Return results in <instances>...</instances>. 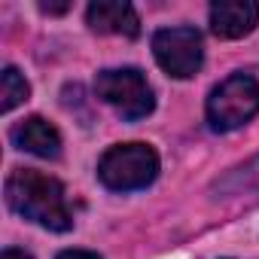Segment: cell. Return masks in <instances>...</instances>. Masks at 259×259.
Returning a JSON list of instances; mask_svg holds the SVG:
<instances>
[{
  "label": "cell",
  "instance_id": "obj_1",
  "mask_svg": "<svg viewBox=\"0 0 259 259\" xmlns=\"http://www.w3.org/2000/svg\"><path fill=\"white\" fill-rule=\"evenodd\" d=\"M7 204L19 217L31 220L49 232L73 229V213H70L64 186L43 171H31V168L13 171L7 177Z\"/></svg>",
  "mask_w": 259,
  "mask_h": 259
},
{
  "label": "cell",
  "instance_id": "obj_2",
  "mask_svg": "<svg viewBox=\"0 0 259 259\" xmlns=\"http://www.w3.org/2000/svg\"><path fill=\"white\" fill-rule=\"evenodd\" d=\"M159 177V156L150 144H116L98 162V180L113 192L147 189Z\"/></svg>",
  "mask_w": 259,
  "mask_h": 259
},
{
  "label": "cell",
  "instance_id": "obj_3",
  "mask_svg": "<svg viewBox=\"0 0 259 259\" xmlns=\"http://www.w3.org/2000/svg\"><path fill=\"white\" fill-rule=\"evenodd\" d=\"M259 113V82L247 73H232L207 98V122L213 132H235Z\"/></svg>",
  "mask_w": 259,
  "mask_h": 259
},
{
  "label": "cell",
  "instance_id": "obj_4",
  "mask_svg": "<svg viewBox=\"0 0 259 259\" xmlns=\"http://www.w3.org/2000/svg\"><path fill=\"white\" fill-rule=\"evenodd\" d=\"M95 92L104 104H110L122 119L138 122L153 113L156 98L147 82V76L135 67H122V70H101L95 79Z\"/></svg>",
  "mask_w": 259,
  "mask_h": 259
},
{
  "label": "cell",
  "instance_id": "obj_5",
  "mask_svg": "<svg viewBox=\"0 0 259 259\" xmlns=\"http://www.w3.org/2000/svg\"><path fill=\"white\" fill-rule=\"evenodd\" d=\"M153 55L159 67L174 79H189L201 70L204 46L195 28H162L153 34Z\"/></svg>",
  "mask_w": 259,
  "mask_h": 259
},
{
  "label": "cell",
  "instance_id": "obj_6",
  "mask_svg": "<svg viewBox=\"0 0 259 259\" xmlns=\"http://www.w3.org/2000/svg\"><path fill=\"white\" fill-rule=\"evenodd\" d=\"M259 25V0H220L210 7V31L220 40L247 37Z\"/></svg>",
  "mask_w": 259,
  "mask_h": 259
},
{
  "label": "cell",
  "instance_id": "obj_7",
  "mask_svg": "<svg viewBox=\"0 0 259 259\" xmlns=\"http://www.w3.org/2000/svg\"><path fill=\"white\" fill-rule=\"evenodd\" d=\"M89 28L98 34H116V37H138L141 34V19L132 4L122 0H98L85 13Z\"/></svg>",
  "mask_w": 259,
  "mask_h": 259
},
{
  "label": "cell",
  "instance_id": "obj_8",
  "mask_svg": "<svg viewBox=\"0 0 259 259\" xmlns=\"http://www.w3.org/2000/svg\"><path fill=\"white\" fill-rule=\"evenodd\" d=\"M13 144L31 156H40V159H58L61 156V135L43 116H31V119L19 122L13 128Z\"/></svg>",
  "mask_w": 259,
  "mask_h": 259
},
{
  "label": "cell",
  "instance_id": "obj_9",
  "mask_svg": "<svg viewBox=\"0 0 259 259\" xmlns=\"http://www.w3.org/2000/svg\"><path fill=\"white\" fill-rule=\"evenodd\" d=\"M247 192H259V153L213 183L217 198H232V195H247Z\"/></svg>",
  "mask_w": 259,
  "mask_h": 259
},
{
  "label": "cell",
  "instance_id": "obj_10",
  "mask_svg": "<svg viewBox=\"0 0 259 259\" xmlns=\"http://www.w3.org/2000/svg\"><path fill=\"white\" fill-rule=\"evenodd\" d=\"M28 95H31V85L16 67H7L4 73H0V110L4 113H10L19 104H25Z\"/></svg>",
  "mask_w": 259,
  "mask_h": 259
},
{
  "label": "cell",
  "instance_id": "obj_11",
  "mask_svg": "<svg viewBox=\"0 0 259 259\" xmlns=\"http://www.w3.org/2000/svg\"><path fill=\"white\" fill-rule=\"evenodd\" d=\"M58 259H101V256L92 250H64V253H58Z\"/></svg>",
  "mask_w": 259,
  "mask_h": 259
},
{
  "label": "cell",
  "instance_id": "obj_12",
  "mask_svg": "<svg viewBox=\"0 0 259 259\" xmlns=\"http://www.w3.org/2000/svg\"><path fill=\"white\" fill-rule=\"evenodd\" d=\"M0 259H34L31 253H25V250H16V247H10V250H4V256Z\"/></svg>",
  "mask_w": 259,
  "mask_h": 259
},
{
  "label": "cell",
  "instance_id": "obj_13",
  "mask_svg": "<svg viewBox=\"0 0 259 259\" xmlns=\"http://www.w3.org/2000/svg\"><path fill=\"white\" fill-rule=\"evenodd\" d=\"M40 10H43V13H52V16H58V13H67V4H43Z\"/></svg>",
  "mask_w": 259,
  "mask_h": 259
}]
</instances>
